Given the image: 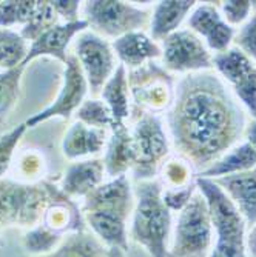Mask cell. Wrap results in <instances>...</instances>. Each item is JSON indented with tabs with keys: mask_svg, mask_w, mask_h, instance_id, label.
Listing matches in <instances>:
<instances>
[{
	"mask_svg": "<svg viewBox=\"0 0 256 257\" xmlns=\"http://www.w3.org/2000/svg\"><path fill=\"white\" fill-rule=\"evenodd\" d=\"M168 128L179 156L193 168H208L245 134L242 105L212 71L181 79L168 109Z\"/></svg>",
	"mask_w": 256,
	"mask_h": 257,
	"instance_id": "obj_1",
	"label": "cell"
},
{
	"mask_svg": "<svg viewBox=\"0 0 256 257\" xmlns=\"http://www.w3.org/2000/svg\"><path fill=\"white\" fill-rule=\"evenodd\" d=\"M173 229L172 211L162 199L159 180H141L134 190V209L130 237L150 257H168Z\"/></svg>",
	"mask_w": 256,
	"mask_h": 257,
	"instance_id": "obj_2",
	"label": "cell"
},
{
	"mask_svg": "<svg viewBox=\"0 0 256 257\" xmlns=\"http://www.w3.org/2000/svg\"><path fill=\"white\" fill-rule=\"evenodd\" d=\"M196 186L207 200L216 237V243L208 257H248L247 222L236 205L212 179L196 176Z\"/></svg>",
	"mask_w": 256,
	"mask_h": 257,
	"instance_id": "obj_3",
	"label": "cell"
},
{
	"mask_svg": "<svg viewBox=\"0 0 256 257\" xmlns=\"http://www.w3.org/2000/svg\"><path fill=\"white\" fill-rule=\"evenodd\" d=\"M53 183H22L0 179V226L34 228L42 222L51 199Z\"/></svg>",
	"mask_w": 256,
	"mask_h": 257,
	"instance_id": "obj_4",
	"label": "cell"
},
{
	"mask_svg": "<svg viewBox=\"0 0 256 257\" xmlns=\"http://www.w3.org/2000/svg\"><path fill=\"white\" fill-rule=\"evenodd\" d=\"M213 226L205 197L195 193L175 223L168 257H201L212 246Z\"/></svg>",
	"mask_w": 256,
	"mask_h": 257,
	"instance_id": "obj_5",
	"label": "cell"
},
{
	"mask_svg": "<svg viewBox=\"0 0 256 257\" xmlns=\"http://www.w3.org/2000/svg\"><path fill=\"white\" fill-rule=\"evenodd\" d=\"M131 137L136 154L133 174L139 182L151 180L170 154V139L160 117L144 111L131 130Z\"/></svg>",
	"mask_w": 256,
	"mask_h": 257,
	"instance_id": "obj_6",
	"label": "cell"
},
{
	"mask_svg": "<svg viewBox=\"0 0 256 257\" xmlns=\"http://www.w3.org/2000/svg\"><path fill=\"white\" fill-rule=\"evenodd\" d=\"M88 27L101 37L119 39L133 31L150 27L151 13L119 0H90L83 5Z\"/></svg>",
	"mask_w": 256,
	"mask_h": 257,
	"instance_id": "obj_7",
	"label": "cell"
},
{
	"mask_svg": "<svg viewBox=\"0 0 256 257\" xmlns=\"http://www.w3.org/2000/svg\"><path fill=\"white\" fill-rule=\"evenodd\" d=\"M130 96L145 112L168 111L175 100V82L164 66L148 62L134 68L128 74Z\"/></svg>",
	"mask_w": 256,
	"mask_h": 257,
	"instance_id": "obj_8",
	"label": "cell"
},
{
	"mask_svg": "<svg viewBox=\"0 0 256 257\" xmlns=\"http://www.w3.org/2000/svg\"><path fill=\"white\" fill-rule=\"evenodd\" d=\"M162 65L168 73H201L213 68L210 50L192 30H178L162 40Z\"/></svg>",
	"mask_w": 256,
	"mask_h": 257,
	"instance_id": "obj_9",
	"label": "cell"
},
{
	"mask_svg": "<svg viewBox=\"0 0 256 257\" xmlns=\"http://www.w3.org/2000/svg\"><path fill=\"white\" fill-rule=\"evenodd\" d=\"M213 66L219 77L230 85L236 99L256 117V63L236 46L213 56Z\"/></svg>",
	"mask_w": 256,
	"mask_h": 257,
	"instance_id": "obj_10",
	"label": "cell"
},
{
	"mask_svg": "<svg viewBox=\"0 0 256 257\" xmlns=\"http://www.w3.org/2000/svg\"><path fill=\"white\" fill-rule=\"evenodd\" d=\"M76 57L80 63L91 96L96 99L118 68L113 46L95 33H82L76 42Z\"/></svg>",
	"mask_w": 256,
	"mask_h": 257,
	"instance_id": "obj_11",
	"label": "cell"
},
{
	"mask_svg": "<svg viewBox=\"0 0 256 257\" xmlns=\"http://www.w3.org/2000/svg\"><path fill=\"white\" fill-rule=\"evenodd\" d=\"M88 91V83L80 68V63L74 54H68L65 62V74H63V85L57 99L43 111L31 115L25 122L28 128H34L39 123L50 120L53 117H62L69 120L71 114L83 103V97Z\"/></svg>",
	"mask_w": 256,
	"mask_h": 257,
	"instance_id": "obj_12",
	"label": "cell"
},
{
	"mask_svg": "<svg viewBox=\"0 0 256 257\" xmlns=\"http://www.w3.org/2000/svg\"><path fill=\"white\" fill-rule=\"evenodd\" d=\"M134 209V193L127 174L104 182L83 197L82 213H104L128 219Z\"/></svg>",
	"mask_w": 256,
	"mask_h": 257,
	"instance_id": "obj_13",
	"label": "cell"
},
{
	"mask_svg": "<svg viewBox=\"0 0 256 257\" xmlns=\"http://www.w3.org/2000/svg\"><path fill=\"white\" fill-rule=\"evenodd\" d=\"M187 25L198 37L204 39L207 48L216 54L228 50L235 40V30L222 19L219 10L210 4L196 5L189 16Z\"/></svg>",
	"mask_w": 256,
	"mask_h": 257,
	"instance_id": "obj_14",
	"label": "cell"
},
{
	"mask_svg": "<svg viewBox=\"0 0 256 257\" xmlns=\"http://www.w3.org/2000/svg\"><path fill=\"white\" fill-rule=\"evenodd\" d=\"M40 223L62 236H68L71 232L87 231L83 213L80 211L77 203L69 196H66L62 191V188H59L54 183L51 188L50 203L45 209V214Z\"/></svg>",
	"mask_w": 256,
	"mask_h": 257,
	"instance_id": "obj_15",
	"label": "cell"
},
{
	"mask_svg": "<svg viewBox=\"0 0 256 257\" xmlns=\"http://www.w3.org/2000/svg\"><path fill=\"white\" fill-rule=\"evenodd\" d=\"M87 28H88V23L85 19H80L73 23H59V25L43 33L39 39H36L31 43L30 50H28V56L23 65L27 66L31 60H34L40 56L54 57L56 60H59L65 65V62L68 59L66 48H68L69 42H71L79 33H83Z\"/></svg>",
	"mask_w": 256,
	"mask_h": 257,
	"instance_id": "obj_16",
	"label": "cell"
},
{
	"mask_svg": "<svg viewBox=\"0 0 256 257\" xmlns=\"http://www.w3.org/2000/svg\"><path fill=\"white\" fill-rule=\"evenodd\" d=\"M114 54L121 60V63L127 68H139L148 62H153L162 56V48L156 40L147 36L144 31H133L113 43Z\"/></svg>",
	"mask_w": 256,
	"mask_h": 257,
	"instance_id": "obj_17",
	"label": "cell"
},
{
	"mask_svg": "<svg viewBox=\"0 0 256 257\" xmlns=\"http://www.w3.org/2000/svg\"><path fill=\"white\" fill-rule=\"evenodd\" d=\"M104 159H90L71 163L63 176L62 191L69 197H87L93 190L104 183Z\"/></svg>",
	"mask_w": 256,
	"mask_h": 257,
	"instance_id": "obj_18",
	"label": "cell"
},
{
	"mask_svg": "<svg viewBox=\"0 0 256 257\" xmlns=\"http://www.w3.org/2000/svg\"><path fill=\"white\" fill-rule=\"evenodd\" d=\"M215 182L236 205L247 225H256V168L245 173L215 179Z\"/></svg>",
	"mask_w": 256,
	"mask_h": 257,
	"instance_id": "obj_19",
	"label": "cell"
},
{
	"mask_svg": "<svg viewBox=\"0 0 256 257\" xmlns=\"http://www.w3.org/2000/svg\"><path fill=\"white\" fill-rule=\"evenodd\" d=\"M136 154L133 147L131 131L127 125H114L107 142V151L104 157L105 176L114 179L127 174L128 170L134 168Z\"/></svg>",
	"mask_w": 256,
	"mask_h": 257,
	"instance_id": "obj_20",
	"label": "cell"
},
{
	"mask_svg": "<svg viewBox=\"0 0 256 257\" xmlns=\"http://www.w3.org/2000/svg\"><path fill=\"white\" fill-rule=\"evenodd\" d=\"M107 142V130L91 128L77 120L66 131L62 140V151L68 159L76 160L102 153Z\"/></svg>",
	"mask_w": 256,
	"mask_h": 257,
	"instance_id": "obj_21",
	"label": "cell"
},
{
	"mask_svg": "<svg viewBox=\"0 0 256 257\" xmlns=\"http://www.w3.org/2000/svg\"><path fill=\"white\" fill-rule=\"evenodd\" d=\"M195 7V0H164V2H159L151 13L150 37L153 40H164L178 31L184 19Z\"/></svg>",
	"mask_w": 256,
	"mask_h": 257,
	"instance_id": "obj_22",
	"label": "cell"
},
{
	"mask_svg": "<svg viewBox=\"0 0 256 257\" xmlns=\"http://www.w3.org/2000/svg\"><path fill=\"white\" fill-rule=\"evenodd\" d=\"M256 168V151L248 142H244L241 145L233 147L230 151H227L222 157H219L213 165L205 168L198 177L204 179H221L227 176H233L239 173H245Z\"/></svg>",
	"mask_w": 256,
	"mask_h": 257,
	"instance_id": "obj_23",
	"label": "cell"
},
{
	"mask_svg": "<svg viewBox=\"0 0 256 257\" xmlns=\"http://www.w3.org/2000/svg\"><path fill=\"white\" fill-rule=\"evenodd\" d=\"M101 96L111 111L114 125H125L130 117V88L127 68L122 63L118 65L114 74L105 83Z\"/></svg>",
	"mask_w": 256,
	"mask_h": 257,
	"instance_id": "obj_24",
	"label": "cell"
},
{
	"mask_svg": "<svg viewBox=\"0 0 256 257\" xmlns=\"http://www.w3.org/2000/svg\"><path fill=\"white\" fill-rule=\"evenodd\" d=\"M107 246L88 231L71 232L48 255L43 257H107Z\"/></svg>",
	"mask_w": 256,
	"mask_h": 257,
	"instance_id": "obj_25",
	"label": "cell"
},
{
	"mask_svg": "<svg viewBox=\"0 0 256 257\" xmlns=\"http://www.w3.org/2000/svg\"><path fill=\"white\" fill-rule=\"evenodd\" d=\"M27 40L10 28H0V68L14 69L25 63L28 56Z\"/></svg>",
	"mask_w": 256,
	"mask_h": 257,
	"instance_id": "obj_26",
	"label": "cell"
},
{
	"mask_svg": "<svg viewBox=\"0 0 256 257\" xmlns=\"http://www.w3.org/2000/svg\"><path fill=\"white\" fill-rule=\"evenodd\" d=\"M65 236L57 234L56 231L50 229L42 223L36 225L34 228H30L22 239V245L27 252L33 255H48L53 252L62 242Z\"/></svg>",
	"mask_w": 256,
	"mask_h": 257,
	"instance_id": "obj_27",
	"label": "cell"
},
{
	"mask_svg": "<svg viewBox=\"0 0 256 257\" xmlns=\"http://www.w3.org/2000/svg\"><path fill=\"white\" fill-rule=\"evenodd\" d=\"M25 68V65H20L0 74V123L7 120L17 105L20 96V82Z\"/></svg>",
	"mask_w": 256,
	"mask_h": 257,
	"instance_id": "obj_28",
	"label": "cell"
},
{
	"mask_svg": "<svg viewBox=\"0 0 256 257\" xmlns=\"http://www.w3.org/2000/svg\"><path fill=\"white\" fill-rule=\"evenodd\" d=\"M160 170H162L160 185L164 190H182L196 182V176H193L192 163L182 159L181 156L165 160Z\"/></svg>",
	"mask_w": 256,
	"mask_h": 257,
	"instance_id": "obj_29",
	"label": "cell"
},
{
	"mask_svg": "<svg viewBox=\"0 0 256 257\" xmlns=\"http://www.w3.org/2000/svg\"><path fill=\"white\" fill-rule=\"evenodd\" d=\"M56 25H59V16L54 10L53 4L46 2V0H42V2H37L36 11L31 17V20L22 28L20 36L27 42L28 40L34 42L43 33H46Z\"/></svg>",
	"mask_w": 256,
	"mask_h": 257,
	"instance_id": "obj_30",
	"label": "cell"
},
{
	"mask_svg": "<svg viewBox=\"0 0 256 257\" xmlns=\"http://www.w3.org/2000/svg\"><path fill=\"white\" fill-rule=\"evenodd\" d=\"M76 117L79 122L85 123L91 128L111 130L114 126V120L108 105L99 99H88L77 108Z\"/></svg>",
	"mask_w": 256,
	"mask_h": 257,
	"instance_id": "obj_31",
	"label": "cell"
},
{
	"mask_svg": "<svg viewBox=\"0 0 256 257\" xmlns=\"http://www.w3.org/2000/svg\"><path fill=\"white\" fill-rule=\"evenodd\" d=\"M36 0H7L0 2V28L23 25L31 20L36 11Z\"/></svg>",
	"mask_w": 256,
	"mask_h": 257,
	"instance_id": "obj_32",
	"label": "cell"
},
{
	"mask_svg": "<svg viewBox=\"0 0 256 257\" xmlns=\"http://www.w3.org/2000/svg\"><path fill=\"white\" fill-rule=\"evenodd\" d=\"M254 5L256 2H250V0H225V2H221L219 13L222 19L233 28L242 25L250 19Z\"/></svg>",
	"mask_w": 256,
	"mask_h": 257,
	"instance_id": "obj_33",
	"label": "cell"
},
{
	"mask_svg": "<svg viewBox=\"0 0 256 257\" xmlns=\"http://www.w3.org/2000/svg\"><path fill=\"white\" fill-rule=\"evenodd\" d=\"M235 46L256 63V5L250 19L244 23L238 34H235Z\"/></svg>",
	"mask_w": 256,
	"mask_h": 257,
	"instance_id": "obj_34",
	"label": "cell"
},
{
	"mask_svg": "<svg viewBox=\"0 0 256 257\" xmlns=\"http://www.w3.org/2000/svg\"><path fill=\"white\" fill-rule=\"evenodd\" d=\"M198 191L196 182L187 188L182 190H164L162 188V199H164L165 205L168 206V209L173 211H182V209L187 206V203L192 200V197L195 196V193Z\"/></svg>",
	"mask_w": 256,
	"mask_h": 257,
	"instance_id": "obj_35",
	"label": "cell"
},
{
	"mask_svg": "<svg viewBox=\"0 0 256 257\" xmlns=\"http://www.w3.org/2000/svg\"><path fill=\"white\" fill-rule=\"evenodd\" d=\"M43 170V160L36 153H25L19 160V171L27 177H36Z\"/></svg>",
	"mask_w": 256,
	"mask_h": 257,
	"instance_id": "obj_36",
	"label": "cell"
},
{
	"mask_svg": "<svg viewBox=\"0 0 256 257\" xmlns=\"http://www.w3.org/2000/svg\"><path fill=\"white\" fill-rule=\"evenodd\" d=\"M57 16L62 17L65 20V23H73L80 20L79 16V8H80V2L77 0H56V2H51Z\"/></svg>",
	"mask_w": 256,
	"mask_h": 257,
	"instance_id": "obj_37",
	"label": "cell"
},
{
	"mask_svg": "<svg viewBox=\"0 0 256 257\" xmlns=\"http://www.w3.org/2000/svg\"><path fill=\"white\" fill-rule=\"evenodd\" d=\"M245 142H248L251 147H253V150L256 151V117L247 125V128H245Z\"/></svg>",
	"mask_w": 256,
	"mask_h": 257,
	"instance_id": "obj_38",
	"label": "cell"
},
{
	"mask_svg": "<svg viewBox=\"0 0 256 257\" xmlns=\"http://www.w3.org/2000/svg\"><path fill=\"white\" fill-rule=\"evenodd\" d=\"M247 252L248 257H256V225H253L247 236Z\"/></svg>",
	"mask_w": 256,
	"mask_h": 257,
	"instance_id": "obj_39",
	"label": "cell"
},
{
	"mask_svg": "<svg viewBox=\"0 0 256 257\" xmlns=\"http://www.w3.org/2000/svg\"><path fill=\"white\" fill-rule=\"evenodd\" d=\"M107 257H127V251L118 246H110L107 249Z\"/></svg>",
	"mask_w": 256,
	"mask_h": 257,
	"instance_id": "obj_40",
	"label": "cell"
},
{
	"mask_svg": "<svg viewBox=\"0 0 256 257\" xmlns=\"http://www.w3.org/2000/svg\"><path fill=\"white\" fill-rule=\"evenodd\" d=\"M5 245V242H4V237H2V234H0V248H2Z\"/></svg>",
	"mask_w": 256,
	"mask_h": 257,
	"instance_id": "obj_41",
	"label": "cell"
}]
</instances>
